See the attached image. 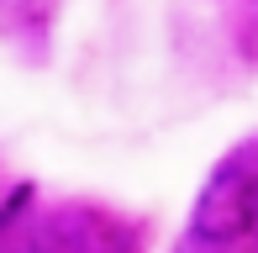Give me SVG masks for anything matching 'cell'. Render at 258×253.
<instances>
[{
  "mask_svg": "<svg viewBox=\"0 0 258 253\" xmlns=\"http://www.w3.org/2000/svg\"><path fill=\"white\" fill-rule=\"evenodd\" d=\"M248 185H253L248 169L221 164L216 174L206 179L201 201H195V211H190V232L201 237V243H216V248L248 237Z\"/></svg>",
  "mask_w": 258,
  "mask_h": 253,
  "instance_id": "6da1fadb",
  "label": "cell"
},
{
  "mask_svg": "<svg viewBox=\"0 0 258 253\" xmlns=\"http://www.w3.org/2000/svg\"><path fill=\"white\" fill-rule=\"evenodd\" d=\"M32 253H126V237L100 211L63 206L32 232Z\"/></svg>",
  "mask_w": 258,
  "mask_h": 253,
  "instance_id": "7a4b0ae2",
  "label": "cell"
},
{
  "mask_svg": "<svg viewBox=\"0 0 258 253\" xmlns=\"http://www.w3.org/2000/svg\"><path fill=\"white\" fill-rule=\"evenodd\" d=\"M248 232L258 237V174H253V185H248Z\"/></svg>",
  "mask_w": 258,
  "mask_h": 253,
  "instance_id": "3957f363",
  "label": "cell"
},
{
  "mask_svg": "<svg viewBox=\"0 0 258 253\" xmlns=\"http://www.w3.org/2000/svg\"><path fill=\"white\" fill-rule=\"evenodd\" d=\"M174 253H221V248H216V243H201V237H195V232H190V237H184V243H179V248H174Z\"/></svg>",
  "mask_w": 258,
  "mask_h": 253,
  "instance_id": "277c9868",
  "label": "cell"
},
{
  "mask_svg": "<svg viewBox=\"0 0 258 253\" xmlns=\"http://www.w3.org/2000/svg\"><path fill=\"white\" fill-rule=\"evenodd\" d=\"M0 253H32V243H11V248H0Z\"/></svg>",
  "mask_w": 258,
  "mask_h": 253,
  "instance_id": "5b68a950",
  "label": "cell"
},
{
  "mask_svg": "<svg viewBox=\"0 0 258 253\" xmlns=\"http://www.w3.org/2000/svg\"><path fill=\"white\" fill-rule=\"evenodd\" d=\"M253 6H258V0H253Z\"/></svg>",
  "mask_w": 258,
  "mask_h": 253,
  "instance_id": "8992f818",
  "label": "cell"
}]
</instances>
